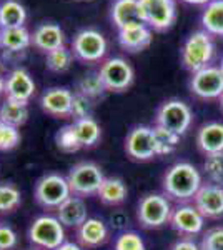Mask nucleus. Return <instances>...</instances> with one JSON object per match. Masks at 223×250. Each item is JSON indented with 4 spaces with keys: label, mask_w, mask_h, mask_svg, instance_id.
<instances>
[{
    "label": "nucleus",
    "mask_w": 223,
    "mask_h": 250,
    "mask_svg": "<svg viewBox=\"0 0 223 250\" xmlns=\"http://www.w3.org/2000/svg\"><path fill=\"white\" fill-rule=\"evenodd\" d=\"M74 52L72 48H67L65 45L57 48V50H52L47 54V59H45V63H47V68L50 72H55V74H63L67 72L68 68L72 67L74 63Z\"/></svg>",
    "instance_id": "30"
},
{
    "label": "nucleus",
    "mask_w": 223,
    "mask_h": 250,
    "mask_svg": "<svg viewBox=\"0 0 223 250\" xmlns=\"http://www.w3.org/2000/svg\"><path fill=\"white\" fill-rule=\"evenodd\" d=\"M32 45V34L25 27L0 29V48L5 54H22Z\"/></svg>",
    "instance_id": "23"
},
{
    "label": "nucleus",
    "mask_w": 223,
    "mask_h": 250,
    "mask_svg": "<svg viewBox=\"0 0 223 250\" xmlns=\"http://www.w3.org/2000/svg\"><path fill=\"white\" fill-rule=\"evenodd\" d=\"M170 250H202L193 239H180L170 247Z\"/></svg>",
    "instance_id": "40"
},
{
    "label": "nucleus",
    "mask_w": 223,
    "mask_h": 250,
    "mask_svg": "<svg viewBox=\"0 0 223 250\" xmlns=\"http://www.w3.org/2000/svg\"><path fill=\"white\" fill-rule=\"evenodd\" d=\"M0 70H2V62H0Z\"/></svg>",
    "instance_id": "48"
},
{
    "label": "nucleus",
    "mask_w": 223,
    "mask_h": 250,
    "mask_svg": "<svg viewBox=\"0 0 223 250\" xmlns=\"http://www.w3.org/2000/svg\"><path fill=\"white\" fill-rule=\"evenodd\" d=\"M28 119V107L25 102L5 99L0 105V122L12 125V127H22Z\"/></svg>",
    "instance_id": "27"
},
{
    "label": "nucleus",
    "mask_w": 223,
    "mask_h": 250,
    "mask_svg": "<svg viewBox=\"0 0 223 250\" xmlns=\"http://www.w3.org/2000/svg\"><path fill=\"white\" fill-rule=\"evenodd\" d=\"M79 2H87V0H79Z\"/></svg>",
    "instance_id": "49"
},
{
    "label": "nucleus",
    "mask_w": 223,
    "mask_h": 250,
    "mask_svg": "<svg viewBox=\"0 0 223 250\" xmlns=\"http://www.w3.org/2000/svg\"><path fill=\"white\" fill-rule=\"evenodd\" d=\"M192 120H193V114H192V108L188 107V104H185L183 100L172 99L158 107L155 125L182 137L190 128Z\"/></svg>",
    "instance_id": "7"
},
{
    "label": "nucleus",
    "mask_w": 223,
    "mask_h": 250,
    "mask_svg": "<svg viewBox=\"0 0 223 250\" xmlns=\"http://www.w3.org/2000/svg\"><path fill=\"white\" fill-rule=\"evenodd\" d=\"M19 144H20L19 128L0 122V152L14 150Z\"/></svg>",
    "instance_id": "36"
},
{
    "label": "nucleus",
    "mask_w": 223,
    "mask_h": 250,
    "mask_svg": "<svg viewBox=\"0 0 223 250\" xmlns=\"http://www.w3.org/2000/svg\"><path fill=\"white\" fill-rule=\"evenodd\" d=\"M215 55L212 35L205 30H197L185 40L182 47V63L192 74L208 67Z\"/></svg>",
    "instance_id": "2"
},
{
    "label": "nucleus",
    "mask_w": 223,
    "mask_h": 250,
    "mask_svg": "<svg viewBox=\"0 0 223 250\" xmlns=\"http://www.w3.org/2000/svg\"><path fill=\"white\" fill-rule=\"evenodd\" d=\"M202 25L210 35L223 37V0H212L206 3L202 14Z\"/></svg>",
    "instance_id": "26"
},
{
    "label": "nucleus",
    "mask_w": 223,
    "mask_h": 250,
    "mask_svg": "<svg viewBox=\"0 0 223 250\" xmlns=\"http://www.w3.org/2000/svg\"><path fill=\"white\" fill-rule=\"evenodd\" d=\"M145 23L155 32H167L177 20L175 0H140Z\"/></svg>",
    "instance_id": "9"
},
{
    "label": "nucleus",
    "mask_w": 223,
    "mask_h": 250,
    "mask_svg": "<svg viewBox=\"0 0 223 250\" xmlns=\"http://www.w3.org/2000/svg\"><path fill=\"white\" fill-rule=\"evenodd\" d=\"M186 3H192V5H206V3H210L212 0H183Z\"/></svg>",
    "instance_id": "43"
},
{
    "label": "nucleus",
    "mask_w": 223,
    "mask_h": 250,
    "mask_svg": "<svg viewBox=\"0 0 223 250\" xmlns=\"http://www.w3.org/2000/svg\"><path fill=\"white\" fill-rule=\"evenodd\" d=\"M34 195L40 207L57 210L68 197H72V190L67 182V177L52 172L39 179V182L35 184Z\"/></svg>",
    "instance_id": "6"
},
{
    "label": "nucleus",
    "mask_w": 223,
    "mask_h": 250,
    "mask_svg": "<svg viewBox=\"0 0 223 250\" xmlns=\"http://www.w3.org/2000/svg\"><path fill=\"white\" fill-rule=\"evenodd\" d=\"M162 184H163V192L168 199L186 204L188 200L195 199L197 192L203 185V180L195 165L188 162H177L165 172Z\"/></svg>",
    "instance_id": "1"
},
{
    "label": "nucleus",
    "mask_w": 223,
    "mask_h": 250,
    "mask_svg": "<svg viewBox=\"0 0 223 250\" xmlns=\"http://www.w3.org/2000/svg\"><path fill=\"white\" fill-rule=\"evenodd\" d=\"M27 10L19 0H3L0 2V29L25 27Z\"/></svg>",
    "instance_id": "24"
},
{
    "label": "nucleus",
    "mask_w": 223,
    "mask_h": 250,
    "mask_svg": "<svg viewBox=\"0 0 223 250\" xmlns=\"http://www.w3.org/2000/svg\"><path fill=\"white\" fill-rule=\"evenodd\" d=\"M105 180L102 168L93 162H80L70 168L67 175V182L70 185L72 195L88 197L97 195Z\"/></svg>",
    "instance_id": "3"
},
{
    "label": "nucleus",
    "mask_w": 223,
    "mask_h": 250,
    "mask_svg": "<svg viewBox=\"0 0 223 250\" xmlns=\"http://www.w3.org/2000/svg\"><path fill=\"white\" fill-rule=\"evenodd\" d=\"M28 240L37 249L55 250L65 242V229L57 217L40 215L28 229Z\"/></svg>",
    "instance_id": "4"
},
{
    "label": "nucleus",
    "mask_w": 223,
    "mask_h": 250,
    "mask_svg": "<svg viewBox=\"0 0 223 250\" xmlns=\"http://www.w3.org/2000/svg\"><path fill=\"white\" fill-rule=\"evenodd\" d=\"M127 185L123 184V180L119 177H105L102 187H100L97 197L100 199V202L105 205H120L127 199Z\"/></svg>",
    "instance_id": "25"
},
{
    "label": "nucleus",
    "mask_w": 223,
    "mask_h": 250,
    "mask_svg": "<svg viewBox=\"0 0 223 250\" xmlns=\"http://www.w3.org/2000/svg\"><path fill=\"white\" fill-rule=\"evenodd\" d=\"M77 92L88 97L93 102V100H97V99H102L108 90H107V87H105L99 72H90V74L83 75V77L77 82Z\"/></svg>",
    "instance_id": "29"
},
{
    "label": "nucleus",
    "mask_w": 223,
    "mask_h": 250,
    "mask_svg": "<svg viewBox=\"0 0 223 250\" xmlns=\"http://www.w3.org/2000/svg\"><path fill=\"white\" fill-rule=\"evenodd\" d=\"M72 125H74L75 135L82 147H93L95 144H99L100 137H102V130H100V125L97 124L93 117L74 120Z\"/></svg>",
    "instance_id": "28"
},
{
    "label": "nucleus",
    "mask_w": 223,
    "mask_h": 250,
    "mask_svg": "<svg viewBox=\"0 0 223 250\" xmlns=\"http://www.w3.org/2000/svg\"><path fill=\"white\" fill-rule=\"evenodd\" d=\"M153 132H155L157 155H168L172 152H175L178 142H180V135L173 134L170 130H165V128L158 127V125L153 127Z\"/></svg>",
    "instance_id": "31"
},
{
    "label": "nucleus",
    "mask_w": 223,
    "mask_h": 250,
    "mask_svg": "<svg viewBox=\"0 0 223 250\" xmlns=\"http://www.w3.org/2000/svg\"><path fill=\"white\" fill-rule=\"evenodd\" d=\"M57 219L63 224V227L79 229L85 220L88 219L87 204L83 202L82 197L72 195L57 208Z\"/></svg>",
    "instance_id": "22"
},
{
    "label": "nucleus",
    "mask_w": 223,
    "mask_h": 250,
    "mask_svg": "<svg viewBox=\"0 0 223 250\" xmlns=\"http://www.w3.org/2000/svg\"><path fill=\"white\" fill-rule=\"evenodd\" d=\"M110 17L119 30L130 25L145 23L140 0H113Z\"/></svg>",
    "instance_id": "17"
},
{
    "label": "nucleus",
    "mask_w": 223,
    "mask_h": 250,
    "mask_svg": "<svg viewBox=\"0 0 223 250\" xmlns=\"http://www.w3.org/2000/svg\"><path fill=\"white\" fill-rule=\"evenodd\" d=\"M220 107H222V110H223V95L220 97Z\"/></svg>",
    "instance_id": "45"
},
{
    "label": "nucleus",
    "mask_w": 223,
    "mask_h": 250,
    "mask_svg": "<svg viewBox=\"0 0 223 250\" xmlns=\"http://www.w3.org/2000/svg\"><path fill=\"white\" fill-rule=\"evenodd\" d=\"M5 94V79L0 75V95Z\"/></svg>",
    "instance_id": "44"
},
{
    "label": "nucleus",
    "mask_w": 223,
    "mask_h": 250,
    "mask_svg": "<svg viewBox=\"0 0 223 250\" xmlns=\"http://www.w3.org/2000/svg\"><path fill=\"white\" fill-rule=\"evenodd\" d=\"M153 34L152 29L147 23H139V25H130L119 30V43L123 50L137 54V52L145 50L152 43Z\"/></svg>",
    "instance_id": "18"
},
{
    "label": "nucleus",
    "mask_w": 223,
    "mask_h": 250,
    "mask_svg": "<svg viewBox=\"0 0 223 250\" xmlns=\"http://www.w3.org/2000/svg\"><path fill=\"white\" fill-rule=\"evenodd\" d=\"M203 172L210 184H217L223 187V152L206 155L203 162Z\"/></svg>",
    "instance_id": "34"
},
{
    "label": "nucleus",
    "mask_w": 223,
    "mask_h": 250,
    "mask_svg": "<svg viewBox=\"0 0 223 250\" xmlns=\"http://www.w3.org/2000/svg\"><path fill=\"white\" fill-rule=\"evenodd\" d=\"M32 45L47 55L48 52L65 45V34L57 23H40L32 34Z\"/></svg>",
    "instance_id": "19"
},
{
    "label": "nucleus",
    "mask_w": 223,
    "mask_h": 250,
    "mask_svg": "<svg viewBox=\"0 0 223 250\" xmlns=\"http://www.w3.org/2000/svg\"><path fill=\"white\" fill-rule=\"evenodd\" d=\"M55 144L65 154H74V152L82 148V145H80L79 139L75 135L74 125H65V127L60 128L55 134Z\"/></svg>",
    "instance_id": "33"
},
{
    "label": "nucleus",
    "mask_w": 223,
    "mask_h": 250,
    "mask_svg": "<svg viewBox=\"0 0 223 250\" xmlns=\"http://www.w3.org/2000/svg\"><path fill=\"white\" fill-rule=\"evenodd\" d=\"M92 110H93V102L88 97H85L79 92L74 94V100H72V112L70 117L74 120H80V119H87V117H92Z\"/></svg>",
    "instance_id": "37"
},
{
    "label": "nucleus",
    "mask_w": 223,
    "mask_h": 250,
    "mask_svg": "<svg viewBox=\"0 0 223 250\" xmlns=\"http://www.w3.org/2000/svg\"><path fill=\"white\" fill-rule=\"evenodd\" d=\"M108 92H123L132 85L135 72L130 63L122 57L107 59L99 70Z\"/></svg>",
    "instance_id": "11"
},
{
    "label": "nucleus",
    "mask_w": 223,
    "mask_h": 250,
    "mask_svg": "<svg viewBox=\"0 0 223 250\" xmlns=\"http://www.w3.org/2000/svg\"><path fill=\"white\" fill-rule=\"evenodd\" d=\"M193 205L205 219H220L223 217V187L210 182L203 184L193 199Z\"/></svg>",
    "instance_id": "14"
},
{
    "label": "nucleus",
    "mask_w": 223,
    "mask_h": 250,
    "mask_svg": "<svg viewBox=\"0 0 223 250\" xmlns=\"http://www.w3.org/2000/svg\"><path fill=\"white\" fill-rule=\"evenodd\" d=\"M108 240V229L103 220L100 219H90L77 229V244L82 249H97L103 245Z\"/></svg>",
    "instance_id": "20"
},
{
    "label": "nucleus",
    "mask_w": 223,
    "mask_h": 250,
    "mask_svg": "<svg viewBox=\"0 0 223 250\" xmlns=\"http://www.w3.org/2000/svg\"><path fill=\"white\" fill-rule=\"evenodd\" d=\"M112 222L115 224V229H123L128 224V217L123 212H120L117 215H112Z\"/></svg>",
    "instance_id": "41"
},
{
    "label": "nucleus",
    "mask_w": 223,
    "mask_h": 250,
    "mask_svg": "<svg viewBox=\"0 0 223 250\" xmlns=\"http://www.w3.org/2000/svg\"><path fill=\"white\" fill-rule=\"evenodd\" d=\"M220 70L223 72V57H222V60H220Z\"/></svg>",
    "instance_id": "46"
},
{
    "label": "nucleus",
    "mask_w": 223,
    "mask_h": 250,
    "mask_svg": "<svg viewBox=\"0 0 223 250\" xmlns=\"http://www.w3.org/2000/svg\"><path fill=\"white\" fill-rule=\"evenodd\" d=\"M197 145L205 155L222 154L223 152V124H203L197 132Z\"/></svg>",
    "instance_id": "21"
},
{
    "label": "nucleus",
    "mask_w": 223,
    "mask_h": 250,
    "mask_svg": "<svg viewBox=\"0 0 223 250\" xmlns=\"http://www.w3.org/2000/svg\"><path fill=\"white\" fill-rule=\"evenodd\" d=\"M190 90L198 99H220L223 95V72L220 70V67L208 65L195 72V74H192Z\"/></svg>",
    "instance_id": "12"
},
{
    "label": "nucleus",
    "mask_w": 223,
    "mask_h": 250,
    "mask_svg": "<svg viewBox=\"0 0 223 250\" xmlns=\"http://www.w3.org/2000/svg\"><path fill=\"white\" fill-rule=\"evenodd\" d=\"M0 250H2V249H0Z\"/></svg>",
    "instance_id": "50"
},
{
    "label": "nucleus",
    "mask_w": 223,
    "mask_h": 250,
    "mask_svg": "<svg viewBox=\"0 0 223 250\" xmlns=\"http://www.w3.org/2000/svg\"><path fill=\"white\" fill-rule=\"evenodd\" d=\"M170 225L175 230L183 235L185 239H192L203 232L205 227V217L192 204H178L172 212L170 217Z\"/></svg>",
    "instance_id": "13"
},
{
    "label": "nucleus",
    "mask_w": 223,
    "mask_h": 250,
    "mask_svg": "<svg viewBox=\"0 0 223 250\" xmlns=\"http://www.w3.org/2000/svg\"><path fill=\"white\" fill-rule=\"evenodd\" d=\"M125 152L133 160L145 162L157 157V144L153 127L137 125L125 137Z\"/></svg>",
    "instance_id": "10"
},
{
    "label": "nucleus",
    "mask_w": 223,
    "mask_h": 250,
    "mask_svg": "<svg viewBox=\"0 0 223 250\" xmlns=\"http://www.w3.org/2000/svg\"><path fill=\"white\" fill-rule=\"evenodd\" d=\"M34 94H35V82L25 68L22 67L14 68L5 77L7 99L28 104V100L34 97Z\"/></svg>",
    "instance_id": "16"
},
{
    "label": "nucleus",
    "mask_w": 223,
    "mask_h": 250,
    "mask_svg": "<svg viewBox=\"0 0 223 250\" xmlns=\"http://www.w3.org/2000/svg\"><path fill=\"white\" fill-rule=\"evenodd\" d=\"M27 250H42V249H37V247H35V249H27Z\"/></svg>",
    "instance_id": "47"
},
{
    "label": "nucleus",
    "mask_w": 223,
    "mask_h": 250,
    "mask_svg": "<svg viewBox=\"0 0 223 250\" xmlns=\"http://www.w3.org/2000/svg\"><path fill=\"white\" fill-rule=\"evenodd\" d=\"M173 207L162 193H147L142 197L137 207V219L145 229H160L165 224H170Z\"/></svg>",
    "instance_id": "5"
},
{
    "label": "nucleus",
    "mask_w": 223,
    "mask_h": 250,
    "mask_svg": "<svg viewBox=\"0 0 223 250\" xmlns=\"http://www.w3.org/2000/svg\"><path fill=\"white\" fill-rule=\"evenodd\" d=\"M113 250H147L143 239L133 230L122 232L115 239Z\"/></svg>",
    "instance_id": "35"
},
{
    "label": "nucleus",
    "mask_w": 223,
    "mask_h": 250,
    "mask_svg": "<svg viewBox=\"0 0 223 250\" xmlns=\"http://www.w3.org/2000/svg\"><path fill=\"white\" fill-rule=\"evenodd\" d=\"M107 40L103 34L95 29H83L72 40V52L74 57L80 62L93 63L100 62L107 55Z\"/></svg>",
    "instance_id": "8"
},
{
    "label": "nucleus",
    "mask_w": 223,
    "mask_h": 250,
    "mask_svg": "<svg viewBox=\"0 0 223 250\" xmlns=\"http://www.w3.org/2000/svg\"><path fill=\"white\" fill-rule=\"evenodd\" d=\"M22 204L19 188L12 184H0V215L10 213Z\"/></svg>",
    "instance_id": "32"
},
{
    "label": "nucleus",
    "mask_w": 223,
    "mask_h": 250,
    "mask_svg": "<svg viewBox=\"0 0 223 250\" xmlns=\"http://www.w3.org/2000/svg\"><path fill=\"white\" fill-rule=\"evenodd\" d=\"M17 245V233L9 225H0V249L12 250Z\"/></svg>",
    "instance_id": "39"
},
{
    "label": "nucleus",
    "mask_w": 223,
    "mask_h": 250,
    "mask_svg": "<svg viewBox=\"0 0 223 250\" xmlns=\"http://www.w3.org/2000/svg\"><path fill=\"white\" fill-rule=\"evenodd\" d=\"M55 250H83L79 244H74V242H63L60 247H57Z\"/></svg>",
    "instance_id": "42"
},
{
    "label": "nucleus",
    "mask_w": 223,
    "mask_h": 250,
    "mask_svg": "<svg viewBox=\"0 0 223 250\" xmlns=\"http://www.w3.org/2000/svg\"><path fill=\"white\" fill-rule=\"evenodd\" d=\"M202 250H223V227H213L205 232L200 242Z\"/></svg>",
    "instance_id": "38"
},
{
    "label": "nucleus",
    "mask_w": 223,
    "mask_h": 250,
    "mask_svg": "<svg viewBox=\"0 0 223 250\" xmlns=\"http://www.w3.org/2000/svg\"><path fill=\"white\" fill-rule=\"evenodd\" d=\"M72 100L74 94L65 87H52L47 88L40 99V107L47 115L57 119H68L72 112Z\"/></svg>",
    "instance_id": "15"
}]
</instances>
